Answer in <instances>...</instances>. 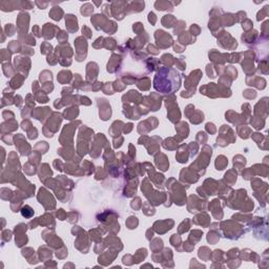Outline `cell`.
Returning <instances> with one entry per match:
<instances>
[{
    "label": "cell",
    "mask_w": 269,
    "mask_h": 269,
    "mask_svg": "<svg viewBox=\"0 0 269 269\" xmlns=\"http://www.w3.org/2000/svg\"><path fill=\"white\" fill-rule=\"evenodd\" d=\"M156 8H158V10H161V11H163V10H167L168 8L170 10H172L171 9V6H170V3H168V2H165V3H163V2H156Z\"/></svg>",
    "instance_id": "cell-4"
},
{
    "label": "cell",
    "mask_w": 269,
    "mask_h": 269,
    "mask_svg": "<svg viewBox=\"0 0 269 269\" xmlns=\"http://www.w3.org/2000/svg\"><path fill=\"white\" fill-rule=\"evenodd\" d=\"M148 20H149V22H151L153 24L156 23V16H155V14L153 13H149V15H148Z\"/></svg>",
    "instance_id": "cell-5"
},
{
    "label": "cell",
    "mask_w": 269,
    "mask_h": 269,
    "mask_svg": "<svg viewBox=\"0 0 269 269\" xmlns=\"http://www.w3.org/2000/svg\"><path fill=\"white\" fill-rule=\"evenodd\" d=\"M226 165H227V160L224 159V161H221V157H219V158L217 159V162H216L217 169H220V170H222V169H224V167H225Z\"/></svg>",
    "instance_id": "cell-3"
},
{
    "label": "cell",
    "mask_w": 269,
    "mask_h": 269,
    "mask_svg": "<svg viewBox=\"0 0 269 269\" xmlns=\"http://www.w3.org/2000/svg\"><path fill=\"white\" fill-rule=\"evenodd\" d=\"M59 9H60V8H54V9L52 10V12H49V16H51L53 19H55V20H60L61 16L63 14V12Z\"/></svg>",
    "instance_id": "cell-1"
},
{
    "label": "cell",
    "mask_w": 269,
    "mask_h": 269,
    "mask_svg": "<svg viewBox=\"0 0 269 269\" xmlns=\"http://www.w3.org/2000/svg\"><path fill=\"white\" fill-rule=\"evenodd\" d=\"M21 214H22V216H23V217L29 218V217H32V216H33L34 211H33V209L31 208L29 205H25L23 208H22V210H21Z\"/></svg>",
    "instance_id": "cell-2"
}]
</instances>
